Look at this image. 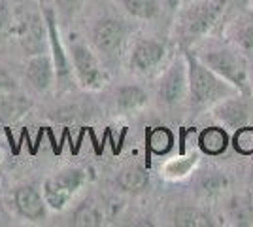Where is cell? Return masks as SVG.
I'll return each mask as SVG.
<instances>
[{
  "instance_id": "obj_1",
  "label": "cell",
  "mask_w": 253,
  "mask_h": 227,
  "mask_svg": "<svg viewBox=\"0 0 253 227\" xmlns=\"http://www.w3.org/2000/svg\"><path fill=\"white\" fill-rule=\"evenodd\" d=\"M185 61H187V78H189L187 98L193 112H206L215 108L227 98L240 95L229 82H225L221 76L210 70L193 51H185Z\"/></svg>"
},
{
  "instance_id": "obj_2",
  "label": "cell",
  "mask_w": 253,
  "mask_h": 227,
  "mask_svg": "<svg viewBox=\"0 0 253 227\" xmlns=\"http://www.w3.org/2000/svg\"><path fill=\"white\" fill-rule=\"evenodd\" d=\"M231 0H191L185 2L178 17V33L185 44H195L206 38L219 23Z\"/></svg>"
},
{
  "instance_id": "obj_3",
  "label": "cell",
  "mask_w": 253,
  "mask_h": 227,
  "mask_svg": "<svg viewBox=\"0 0 253 227\" xmlns=\"http://www.w3.org/2000/svg\"><path fill=\"white\" fill-rule=\"evenodd\" d=\"M195 55L210 70L221 76L225 82H229L242 97H252L253 87L248 61L246 55L240 53L236 47H210Z\"/></svg>"
},
{
  "instance_id": "obj_4",
  "label": "cell",
  "mask_w": 253,
  "mask_h": 227,
  "mask_svg": "<svg viewBox=\"0 0 253 227\" xmlns=\"http://www.w3.org/2000/svg\"><path fill=\"white\" fill-rule=\"evenodd\" d=\"M70 65L76 82L85 91H100L108 86L110 76L95 49L87 44L78 42L70 49Z\"/></svg>"
},
{
  "instance_id": "obj_5",
  "label": "cell",
  "mask_w": 253,
  "mask_h": 227,
  "mask_svg": "<svg viewBox=\"0 0 253 227\" xmlns=\"http://www.w3.org/2000/svg\"><path fill=\"white\" fill-rule=\"evenodd\" d=\"M85 182H87L85 169H80V167L63 169L49 178H45L42 185V195L51 210L61 212L68 206L72 197L84 187Z\"/></svg>"
},
{
  "instance_id": "obj_6",
  "label": "cell",
  "mask_w": 253,
  "mask_h": 227,
  "mask_svg": "<svg viewBox=\"0 0 253 227\" xmlns=\"http://www.w3.org/2000/svg\"><path fill=\"white\" fill-rule=\"evenodd\" d=\"M128 36V27L119 17H100L91 29L93 49L100 55H117Z\"/></svg>"
},
{
  "instance_id": "obj_7",
  "label": "cell",
  "mask_w": 253,
  "mask_h": 227,
  "mask_svg": "<svg viewBox=\"0 0 253 227\" xmlns=\"http://www.w3.org/2000/svg\"><path fill=\"white\" fill-rule=\"evenodd\" d=\"M189 78H187V61L185 55L174 59L170 66L163 72L157 84V97L165 106H176L183 98H187Z\"/></svg>"
},
{
  "instance_id": "obj_8",
  "label": "cell",
  "mask_w": 253,
  "mask_h": 227,
  "mask_svg": "<svg viewBox=\"0 0 253 227\" xmlns=\"http://www.w3.org/2000/svg\"><path fill=\"white\" fill-rule=\"evenodd\" d=\"M43 21L47 29V45H49V53H51L57 80L66 82L72 74V65H70V55L66 53L63 42H61V33H59V25H57V11L53 10V6L43 8Z\"/></svg>"
},
{
  "instance_id": "obj_9",
  "label": "cell",
  "mask_w": 253,
  "mask_h": 227,
  "mask_svg": "<svg viewBox=\"0 0 253 227\" xmlns=\"http://www.w3.org/2000/svg\"><path fill=\"white\" fill-rule=\"evenodd\" d=\"M167 59V45L153 38H144L134 44L130 53V70L140 76H148L155 72L163 61Z\"/></svg>"
},
{
  "instance_id": "obj_10",
  "label": "cell",
  "mask_w": 253,
  "mask_h": 227,
  "mask_svg": "<svg viewBox=\"0 0 253 227\" xmlns=\"http://www.w3.org/2000/svg\"><path fill=\"white\" fill-rule=\"evenodd\" d=\"M13 208L17 212V216L27 220V222H42L47 216V203L43 199L40 189H36L34 185H19L13 189L11 195Z\"/></svg>"
},
{
  "instance_id": "obj_11",
  "label": "cell",
  "mask_w": 253,
  "mask_h": 227,
  "mask_svg": "<svg viewBox=\"0 0 253 227\" xmlns=\"http://www.w3.org/2000/svg\"><path fill=\"white\" fill-rule=\"evenodd\" d=\"M25 74H27L29 84L36 91H40V93L49 91L53 82H55V78H57L51 55L45 53V51L31 55L29 61H27V65H25Z\"/></svg>"
},
{
  "instance_id": "obj_12",
  "label": "cell",
  "mask_w": 253,
  "mask_h": 227,
  "mask_svg": "<svg viewBox=\"0 0 253 227\" xmlns=\"http://www.w3.org/2000/svg\"><path fill=\"white\" fill-rule=\"evenodd\" d=\"M225 36L242 55H253V11H242L225 29Z\"/></svg>"
},
{
  "instance_id": "obj_13",
  "label": "cell",
  "mask_w": 253,
  "mask_h": 227,
  "mask_svg": "<svg viewBox=\"0 0 253 227\" xmlns=\"http://www.w3.org/2000/svg\"><path fill=\"white\" fill-rule=\"evenodd\" d=\"M32 108V100L19 89L0 93V123H13Z\"/></svg>"
},
{
  "instance_id": "obj_14",
  "label": "cell",
  "mask_w": 253,
  "mask_h": 227,
  "mask_svg": "<svg viewBox=\"0 0 253 227\" xmlns=\"http://www.w3.org/2000/svg\"><path fill=\"white\" fill-rule=\"evenodd\" d=\"M149 102L148 91L136 84L119 86L116 91V108L119 112H136Z\"/></svg>"
},
{
  "instance_id": "obj_15",
  "label": "cell",
  "mask_w": 253,
  "mask_h": 227,
  "mask_svg": "<svg viewBox=\"0 0 253 227\" xmlns=\"http://www.w3.org/2000/svg\"><path fill=\"white\" fill-rule=\"evenodd\" d=\"M240 97L242 95L227 98V100H223L215 106L217 108V119L223 121L225 125H229V127H234V129L242 127L246 119H248V108H246V104Z\"/></svg>"
},
{
  "instance_id": "obj_16",
  "label": "cell",
  "mask_w": 253,
  "mask_h": 227,
  "mask_svg": "<svg viewBox=\"0 0 253 227\" xmlns=\"http://www.w3.org/2000/svg\"><path fill=\"white\" fill-rule=\"evenodd\" d=\"M117 185L126 193H140L149 185V174L142 165H128L117 174Z\"/></svg>"
},
{
  "instance_id": "obj_17",
  "label": "cell",
  "mask_w": 253,
  "mask_h": 227,
  "mask_svg": "<svg viewBox=\"0 0 253 227\" xmlns=\"http://www.w3.org/2000/svg\"><path fill=\"white\" fill-rule=\"evenodd\" d=\"M116 2L126 15L140 21L155 19L163 8V0H116Z\"/></svg>"
},
{
  "instance_id": "obj_18",
  "label": "cell",
  "mask_w": 253,
  "mask_h": 227,
  "mask_svg": "<svg viewBox=\"0 0 253 227\" xmlns=\"http://www.w3.org/2000/svg\"><path fill=\"white\" fill-rule=\"evenodd\" d=\"M199 146L208 155H219L229 148V133L223 127H206L199 135Z\"/></svg>"
},
{
  "instance_id": "obj_19",
  "label": "cell",
  "mask_w": 253,
  "mask_h": 227,
  "mask_svg": "<svg viewBox=\"0 0 253 227\" xmlns=\"http://www.w3.org/2000/svg\"><path fill=\"white\" fill-rule=\"evenodd\" d=\"M174 226L183 227H211L213 220L208 212H204L197 206H179L174 210Z\"/></svg>"
},
{
  "instance_id": "obj_20",
  "label": "cell",
  "mask_w": 253,
  "mask_h": 227,
  "mask_svg": "<svg viewBox=\"0 0 253 227\" xmlns=\"http://www.w3.org/2000/svg\"><path fill=\"white\" fill-rule=\"evenodd\" d=\"M102 222H104V210L95 201H85V203H82L74 210V216H72V224L80 227L102 226Z\"/></svg>"
},
{
  "instance_id": "obj_21",
  "label": "cell",
  "mask_w": 253,
  "mask_h": 227,
  "mask_svg": "<svg viewBox=\"0 0 253 227\" xmlns=\"http://www.w3.org/2000/svg\"><path fill=\"white\" fill-rule=\"evenodd\" d=\"M197 163H199V153H191L187 157H176V159H170L165 165V171L163 173L170 180H178V178L187 176Z\"/></svg>"
},
{
  "instance_id": "obj_22",
  "label": "cell",
  "mask_w": 253,
  "mask_h": 227,
  "mask_svg": "<svg viewBox=\"0 0 253 227\" xmlns=\"http://www.w3.org/2000/svg\"><path fill=\"white\" fill-rule=\"evenodd\" d=\"M227 184H229V182H227V176H225V174L208 173L199 180V189H201L204 195L211 197V195L221 193L223 189L227 187Z\"/></svg>"
},
{
  "instance_id": "obj_23",
  "label": "cell",
  "mask_w": 253,
  "mask_h": 227,
  "mask_svg": "<svg viewBox=\"0 0 253 227\" xmlns=\"http://www.w3.org/2000/svg\"><path fill=\"white\" fill-rule=\"evenodd\" d=\"M172 133L167 127H157L149 135V148L155 153H165L172 146Z\"/></svg>"
},
{
  "instance_id": "obj_24",
  "label": "cell",
  "mask_w": 253,
  "mask_h": 227,
  "mask_svg": "<svg viewBox=\"0 0 253 227\" xmlns=\"http://www.w3.org/2000/svg\"><path fill=\"white\" fill-rule=\"evenodd\" d=\"M234 148L244 155L253 153V127H238L236 135H234Z\"/></svg>"
},
{
  "instance_id": "obj_25",
  "label": "cell",
  "mask_w": 253,
  "mask_h": 227,
  "mask_svg": "<svg viewBox=\"0 0 253 227\" xmlns=\"http://www.w3.org/2000/svg\"><path fill=\"white\" fill-rule=\"evenodd\" d=\"M53 10L57 11V15L61 17H74L84 10L87 0H51Z\"/></svg>"
},
{
  "instance_id": "obj_26",
  "label": "cell",
  "mask_w": 253,
  "mask_h": 227,
  "mask_svg": "<svg viewBox=\"0 0 253 227\" xmlns=\"http://www.w3.org/2000/svg\"><path fill=\"white\" fill-rule=\"evenodd\" d=\"M13 25H15V17L11 13L8 2L0 0V42L6 40V36L13 31Z\"/></svg>"
},
{
  "instance_id": "obj_27",
  "label": "cell",
  "mask_w": 253,
  "mask_h": 227,
  "mask_svg": "<svg viewBox=\"0 0 253 227\" xmlns=\"http://www.w3.org/2000/svg\"><path fill=\"white\" fill-rule=\"evenodd\" d=\"M19 89L17 80L13 78L11 72H8L4 66L0 65V93H8V91H15Z\"/></svg>"
},
{
  "instance_id": "obj_28",
  "label": "cell",
  "mask_w": 253,
  "mask_h": 227,
  "mask_svg": "<svg viewBox=\"0 0 253 227\" xmlns=\"http://www.w3.org/2000/svg\"><path fill=\"white\" fill-rule=\"evenodd\" d=\"M185 2H191V0H185Z\"/></svg>"
}]
</instances>
